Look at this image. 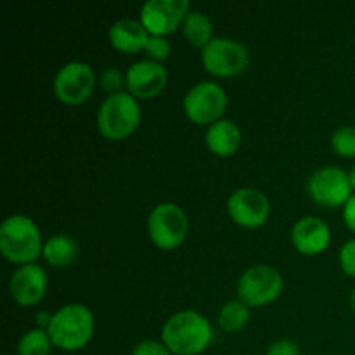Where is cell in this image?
<instances>
[{"label":"cell","mask_w":355,"mask_h":355,"mask_svg":"<svg viewBox=\"0 0 355 355\" xmlns=\"http://www.w3.org/2000/svg\"><path fill=\"white\" fill-rule=\"evenodd\" d=\"M214 338L207 318L194 311L170 315L162 328V342L175 355H198L208 349Z\"/></svg>","instance_id":"obj_1"},{"label":"cell","mask_w":355,"mask_h":355,"mask_svg":"<svg viewBox=\"0 0 355 355\" xmlns=\"http://www.w3.org/2000/svg\"><path fill=\"white\" fill-rule=\"evenodd\" d=\"M0 250L14 263H33L44 252L37 224L26 215H10L0 227Z\"/></svg>","instance_id":"obj_2"},{"label":"cell","mask_w":355,"mask_h":355,"mask_svg":"<svg viewBox=\"0 0 355 355\" xmlns=\"http://www.w3.org/2000/svg\"><path fill=\"white\" fill-rule=\"evenodd\" d=\"M47 333L58 349L75 352L83 349L92 338L94 314L82 304L64 305L52 314Z\"/></svg>","instance_id":"obj_3"},{"label":"cell","mask_w":355,"mask_h":355,"mask_svg":"<svg viewBox=\"0 0 355 355\" xmlns=\"http://www.w3.org/2000/svg\"><path fill=\"white\" fill-rule=\"evenodd\" d=\"M141 123V106L130 92L111 94L97 111V127L104 137L121 141Z\"/></svg>","instance_id":"obj_4"},{"label":"cell","mask_w":355,"mask_h":355,"mask_svg":"<svg viewBox=\"0 0 355 355\" xmlns=\"http://www.w3.org/2000/svg\"><path fill=\"white\" fill-rule=\"evenodd\" d=\"M187 227L186 211L175 203L156 205L148 217L149 238L162 250H173L182 245Z\"/></svg>","instance_id":"obj_5"},{"label":"cell","mask_w":355,"mask_h":355,"mask_svg":"<svg viewBox=\"0 0 355 355\" xmlns=\"http://www.w3.org/2000/svg\"><path fill=\"white\" fill-rule=\"evenodd\" d=\"M201 61L208 73L227 78L245 71L250 62V52L245 44L234 38L215 37L201 51Z\"/></svg>","instance_id":"obj_6"},{"label":"cell","mask_w":355,"mask_h":355,"mask_svg":"<svg viewBox=\"0 0 355 355\" xmlns=\"http://www.w3.org/2000/svg\"><path fill=\"white\" fill-rule=\"evenodd\" d=\"M283 276L270 266H253L238 281V298L248 307H262L276 300L283 291Z\"/></svg>","instance_id":"obj_7"},{"label":"cell","mask_w":355,"mask_h":355,"mask_svg":"<svg viewBox=\"0 0 355 355\" xmlns=\"http://www.w3.org/2000/svg\"><path fill=\"white\" fill-rule=\"evenodd\" d=\"M227 107V94L218 83L200 82L184 97V111L194 123L207 125L222 120Z\"/></svg>","instance_id":"obj_8"},{"label":"cell","mask_w":355,"mask_h":355,"mask_svg":"<svg viewBox=\"0 0 355 355\" xmlns=\"http://www.w3.org/2000/svg\"><path fill=\"white\" fill-rule=\"evenodd\" d=\"M307 191L315 203L322 207H345L352 198V184L345 170L338 166H322L307 180Z\"/></svg>","instance_id":"obj_9"},{"label":"cell","mask_w":355,"mask_h":355,"mask_svg":"<svg viewBox=\"0 0 355 355\" xmlns=\"http://www.w3.org/2000/svg\"><path fill=\"white\" fill-rule=\"evenodd\" d=\"M96 87V73L87 62L71 61L54 76V94L66 104H80L89 99Z\"/></svg>","instance_id":"obj_10"},{"label":"cell","mask_w":355,"mask_h":355,"mask_svg":"<svg viewBox=\"0 0 355 355\" xmlns=\"http://www.w3.org/2000/svg\"><path fill=\"white\" fill-rule=\"evenodd\" d=\"M189 14L187 0H148L141 9V23L149 35L165 37L175 31Z\"/></svg>","instance_id":"obj_11"},{"label":"cell","mask_w":355,"mask_h":355,"mask_svg":"<svg viewBox=\"0 0 355 355\" xmlns=\"http://www.w3.org/2000/svg\"><path fill=\"white\" fill-rule=\"evenodd\" d=\"M227 211L232 220L241 227H260L266 224L267 217H269V198L259 189L241 187L229 196Z\"/></svg>","instance_id":"obj_12"},{"label":"cell","mask_w":355,"mask_h":355,"mask_svg":"<svg viewBox=\"0 0 355 355\" xmlns=\"http://www.w3.org/2000/svg\"><path fill=\"white\" fill-rule=\"evenodd\" d=\"M168 82V73L162 62L142 59L128 66L125 73L127 89L135 99H151L156 97Z\"/></svg>","instance_id":"obj_13"},{"label":"cell","mask_w":355,"mask_h":355,"mask_svg":"<svg viewBox=\"0 0 355 355\" xmlns=\"http://www.w3.org/2000/svg\"><path fill=\"white\" fill-rule=\"evenodd\" d=\"M47 290V274L37 263H26L21 266L16 272L10 276L9 291L10 297L21 305H35L44 298Z\"/></svg>","instance_id":"obj_14"},{"label":"cell","mask_w":355,"mask_h":355,"mask_svg":"<svg viewBox=\"0 0 355 355\" xmlns=\"http://www.w3.org/2000/svg\"><path fill=\"white\" fill-rule=\"evenodd\" d=\"M331 239L328 224L319 217H302L291 229V241L304 255H318L324 252Z\"/></svg>","instance_id":"obj_15"},{"label":"cell","mask_w":355,"mask_h":355,"mask_svg":"<svg viewBox=\"0 0 355 355\" xmlns=\"http://www.w3.org/2000/svg\"><path fill=\"white\" fill-rule=\"evenodd\" d=\"M110 37L111 45L121 52H134L144 51L146 44L149 40V31L146 30L144 24L137 19H130V17H123L118 19L113 26L110 28Z\"/></svg>","instance_id":"obj_16"},{"label":"cell","mask_w":355,"mask_h":355,"mask_svg":"<svg viewBox=\"0 0 355 355\" xmlns=\"http://www.w3.org/2000/svg\"><path fill=\"white\" fill-rule=\"evenodd\" d=\"M207 146L214 155L217 156H231L236 153L241 142V132H239L238 125L231 120H218L208 127L207 135Z\"/></svg>","instance_id":"obj_17"},{"label":"cell","mask_w":355,"mask_h":355,"mask_svg":"<svg viewBox=\"0 0 355 355\" xmlns=\"http://www.w3.org/2000/svg\"><path fill=\"white\" fill-rule=\"evenodd\" d=\"M78 243L68 234L51 236L44 243V259L54 267H68L78 259Z\"/></svg>","instance_id":"obj_18"},{"label":"cell","mask_w":355,"mask_h":355,"mask_svg":"<svg viewBox=\"0 0 355 355\" xmlns=\"http://www.w3.org/2000/svg\"><path fill=\"white\" fill-rule=\"evenodd\" d=\"M182 31L184 37L189 40V44L193 47H198L203 51L208 44L211 42V21L207 14H203L201 10H189V14L186 16L182 23Z\"/></svg>","instance_id":"obj_19"},{"label":"cell","mask_w":355,"mask_h":355,"mask_svg":"<svg viewBox=\"0 0 355 355\" xmlns=\"http://www.w3.org/2000/svg\"><path fill=\"white\" fill-rule=\"evenodd\" d=\"M250 321V307L238 300H231L225 305H222L220 312H218V324L224 331L236 333L239 329L245 328Z\"/></svg>","instance_id":"obj_20"},{"label":"cell","mask_w":355,"mask_h":355,"mask_svg":"<svg viewBox=\"0 0 355 355\" xmlns=\"http://www.w3.org/2000/svg\"><path fill=\"white\" fill-rule=\"evenodd\" d=\"M52 340L47 329L35 328L24 333L17 343V355H49L52 349Z\"/></svg>","instance_id":"obj_21"},{"label":"cell","mask_w":355,"mask_h":355,"mask_svg":"<svg viewBox=\"0 0 355 355\" xmlns=\"http://www.w3.org/2000/svg\"><path fill=\"white\" fill-rule=\"evenodd\" d=\"M331 146L343 158H355V127L343 125L331 135Z\"/></svg>","instance_id":"obj_22"},{"label":"cell","mask_w":355,"mask_h":355,"mask_svg":"<svg viewBox=\"0 0 355 355\" xmlns=\"http://www.w3.org/2000/svg\"><path fill=\"white\" fill-rule=\"evenodd\" d=\"M99 83H101V87L106 90V92H110V96L111 94L123 92L121 89H123V85H127V83H125L123 73H121L116 66L104 68V71L101 73V76H99Z\"/></svg>","instance_id":"obj_23"},{"label":"cell","mask_w":355,"mask_h":355,"mask_svg":"<svg viewBox=\"0 0 355 355\" xmlns=\"http://www.w3.org/2000/svg\"><path fill=\"white\" fill-rule=\"evenodd\" d=\"M144 52L149 55L151 61L162 62L165 59L170 58V52H172V47H170V42L166 40L165 37H156V35H151L146 44Z\"/></svg>","instance_id":"obj_24"},{"label":"cell","mask_w":355,"mask_h":355,"mask_svg":"<svg viewBox=\"0 0 355 355\" xmlns=\"http://www.w3.org/2000/svg\"><path fill=\"white\" fill-rule=\"evenodd\" d=\"M340 267L347 276L355 277V238L349 239L340 250Z\"/></svg>","instance_id":"obj_25"},{"label":"cell","mask_w":355,"mask_h":355,"mask_svg":"<svg viewBox=\"0 0 355 355\" xmlns=\"http://www.w3.org/2000/svg\"><path fill=\"white\" fill-rule=\"evenodd\" d=\"M132 355H172L166 345L163 342H156V340H144V342L137 343Z\"/></svg>","instance_id":"obj_26"},{"label":"cell","mask_w":355,"mask_h":355,"mask_svg":"<svg viewBox=\"0 0 355 355\" xmlns=\"http://www.w3.org/2000/svg\"><path fill=\"white\" fill-rule=\"evenodd\" d=\"M266 355H300V350H298L297 343L291 340H277V342L270 343Z\"/></svg>","instance_id":"obj_27"},{"label":"cell","mask_w":355,"mask_h":355,"mask_svg":"<svg viewBox=\"0 0 355 355\" xmlns=\"http://www.w3.org/2000/svg\"><path fill=\"white\" fill-rule=\"evenodd\" d=\"M343 220H345L347 227L355 232V194H352V198L343 207Z\"/></svg>","instance_id":"obj_28"},{"label":"cell","mask_w":355,"mask_h":355,"mask_svg":"<svg viewBox=\"0 0 355 355\" xmlns=\"http://www.w3.org/2000/svg\"><path fill=\"white\" fill-rule=\"evenodd\" d=\"M51 321H52V315L47 314V312H40V314L37 315L38 328L49 329V326H51Z\"/></svg>","instance_id":"obj_29"},{"label":"cell","mask_w":355,"mask_h":355,"mask_svg":"<svg viewBox=\"0 0 355 355\" xmlns=\"http://www.w3.org/2000/svg\"><path fill=\"white\" fill-rule=\"evenodd\" d=\"M349 304H350V309L355 312V288L352 290V293H350L349 297Z\"/></svg>","instance_id":"obj_30"},{"label":"cell","mask_w":355,"mask_h":355,"mask_svg":"<svg viewBox=\"0 0 355 355\" xmlns=\"http://www.w3.org/2000/svg\"><path fill=\"white\" fill-rule=\"evenodd\" d=\"M349 177H350V184H352V189H355V165L352 166V170H350Z\"/></svg>","instance_id":"obj_31"}]
</instances>
